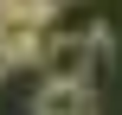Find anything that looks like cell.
Wrapping results in <instances>:
<instances>
[{
	"label": "cell",
	"instance_id": "4",
	"mask_svg": "<svg viewBox=\"0 0 122 115\" xmlns=\"http://www.w3.org/2000/svg\"><path fill=\"white\" fill-rule=\"evenodd\" d=\"M58 6H64V0H58Z\"/></svg>",
	"mask_w": 122,
	"mask_h": 115
},
{
	"label": "cell",
	"instance_id": "2",
	"mask_svg": "<svg viewBox=\"0 0 122 115\" xmlns=\"http://www.w3.org/2000/svg\"><path fill=\"white\" fill-rule=\"evenodd\" d=\"M32 115H97L90 83H45V90L32 96Z\"/></svg>",
	"mask_w": 122,
	"mask_h": 115
},
{
	"label": "cell",
	"instance_id": "3",
	"mask_svg": "<svg viewBox=\"0 0 122 115\" xmlns=\"http://www.w3.org/2000/svg\"><path fill=\"white\" fill-rule=\"evenodd\" d=\"M6 77H13V64H6V58H0V83H6Z\"/></svg>",
	"mask_w": 122,
	"mask_h": 115
},
{
	"label": "cell",
	"instance_id": "1",
	"mask_svg": "<svg viewBox=\"0 0 122 115\" xmlns=\"http://www.w3.org/2000/svg\"><path fill=\"white\" fill-rule=\"evenodd\" d=\"M45 83H90L97 77V32H51L39 51Z\"/></svg>",
	"mask_w": 122,
	"mask_h": 115
}]
</instances>
